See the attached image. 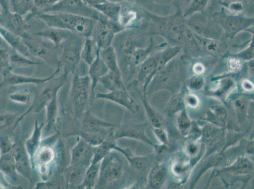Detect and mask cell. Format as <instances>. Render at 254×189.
<instances>
[{
    "label": "cell",
    "mask_w": 254,
    "mask_h": 189,
    "mask_svg": "<svg viewBox=\"0 0 254 189\" xmlns=\"http://www.w3.org/2000/svg\"><path fill=\"white\" fill-rule=\"evenodd\" d=\"M31 56L40 59L50 66L60 68L59 48L50 41L27 32L21 37Z\"/></svg>",
    "instance_id": "4"
},
{
    "label": "cell",
    "mask_w": 254,
    "mask_h": 189,
    "mask_svg": "<svg viewBox=\"0 0 254 189\" xmlns=\"http://www.w3.org/2000/svg\"><path fill=\"white\" fill-rule=\"evenodd\" d=\"M233 57H237V58L242 60V61H249L254 58V41H251L250 45L247 49H244L243 51L238 53L235 54Z\"/></svg>",
    "instance_id": "52"
},
{
    "label": "cell",
    "mask_w": 254,
    "mask_h": 189,
    "mask_svg": "<svg viewBox=\"0 0 254 189\" xmlns=\"http://www.w3.org/2000/svg\"><path fill=\"white\" fill-rule=\"evenodd\" d=\"M46 111V124L43 128V133L48 135L56 124L58 116L57 97L53 98L45 106Z\"/></svg>",
    "instance_id": "38"
},
{
    "label": "cell",
    "mask_w": 254,
    "mask_h": 189,
    "mask_svg": "<svg viewBox=\"0 0 254 189\" xmlns=\"http://www.w3.org/2000/svg\"><path fill=\"white\" fill-rule=\"evenodd\" d=\"M19 117L15 113H4L0 115V132L8 130L13 124L17 127Z\"/></svg>",
    "instance_id": "46"
},
{
    "label": "cell",
    "mask_w": 254,
    "mask_h": 189,
    "mask_svg": "<svg viewBox=\"0 0 254 189\" xmlns=\"http://www.w3.org/2000/svg\"><path fill=\"white\" fill-rule=\"evenodd\" d=\"M236 87V83L231 77H223L216 78L212 81L207 88L209 94L214 97L223 99L228 95Z\"/></svg>",
    "instance_id": "17"
},
{
    "label": "cell",
    "mask_w": 254,
    "mask_h": 189,
    "mask_svg": "<svg viewBox=\"0 0 254 189\" xmlns=\"http://www.w3.org/2000/svg\"><path fill=\"white\" fill-rule=\"evenodd\" d=\"M184 96H182V94H179L170 101V104L166 107V109L168 114L172 115L177 114L180 110L184 109Z\"/></svg>",
    "instance_id": "49"
},
{
    "label": "cell",
    "mask_w": 254,
    "mask_h": 189,
    "mask_svg": "<svg viewBox=\"0 0 254 189\" xmlns=\"http://www.w3.org/2000/svg\"><path fill=\"white\" fill-rule=\"evenodd\" d=\"M101 162L91 163L85 171L84 179L79 188L92 189H95L98 184Z\"/></svg>",
    "instance_id": "36"
},
{
    "label": "cell",
    "mask_w": 254,
    "mask_h": 189,
    "mask_svg": "<svg viewBox=\"0 0 254 189\" xmlns=\"http://www.w3.org/2000/svg\"><path fill=\"white\" fill-rule=\"evenodd\" d=\"M93 8L113 22L119 24V18L121 3H112L106 0L103 3L97 4Z\"/></svg>",
    "instance_id": "31"
},
{
    "label": "cell",
    "mask_w": 254,
    "mask_h": 189,
    "mask_svg": "<svg viewBox=\"0 0 254 189\" xmlns=\"http://www.w3.org/2000/svg\"><path fill=\"white\" fill-rule=\"evenodd\" d=\"M2 155H3V152H2L1 146H0V159H1Z\"/></svg>",
    "instance_id": "62"
},
{
    "label": "cell",
    "mask_w": 254,
    "mask_h": 189,
    "mask_svg": "<svg viewBox=\"0 0 254 189\" xmlns=\"http://www.w3.org/2000/svg\"><path fill=\"white\" fill-rule=\"evenodd\" d=\"M189 168V162L184 161H177L172 165V171L176 176L181 177L186 174Z\"/></svg>",
    "instance_id": "50"
},
{
    "label": "cell",
    "mask_w": 254,
    "mask_h": 189,
    "mask_svg": "<svg viewBox=\"0 0 254 189\" xmlns=\"http://www.w3.org/2000/svg\"><path fill=\"white\" fill-rule=\"evenodd\" d=\"M123 30L119 24L105 17L96 20L91 36L96 41L99 49H102L112 46L115 36Z\"/></svg>",
    "instance_id": "10"
},
{
    "label": "cell",
    "mask_w": 254,
    "mask_h": 189,
    "mask_svg": "<svg viewBox=\"0 0 254 189\" xmlns=\"http://www.w3.org/2000/svg\"><path fill=\"white\" fill-rule=\"evenodd\" d=\"M42 13H69L96 20L105 17L98 11L86 5L82 0H60L46 8Z\"/></svg>",
    "instance_id": "7"
},
{
    "label": "cell",
    "mask_w": 254,
    "mask_h": 189,
    "mask_svg": "<svg viewBox=\"0 0 254 189\" xmlns=\"http://www.w3.org/2000/svg\"><path fill=\"white\" fill-rule=\"evenodd\" d=\"M12 47L0 36V71L5 73L12 70L10 65V54Z\"/></svg>",
    "instance_id": "37"
},
{
    "label": "cell",
    "mask_w": 254,
    "mask_h": 189,
    "mask_svg": "<svg viewBox=\"0 0 254 189\" xmlns=\"http://www.w3.org/2000/svg\"><path fill=\"white\" fill-rule=\"evenodd\" d=\"M10 99L12 102L19 104L28 105L33 102L31 92L27 89L13 92L10 94Z\"/></svg>",
    "instance_id": "44"
},
{
    "label": "cell",
    "mask_w": 254,
    "mask_h": 189,
    "mask_svg": "<svg viewBox=\"0 0 254 189\" xmlns=\"http://www.w3.org/2000/svg\"><path fill=\"white\" fill-rule=\"evenodd\" d=\"M203 120L209 123L224 128L228 123V112L222 104L212 103Z\"/></svg>",
    "instance_id": "20"
},
{
    "label": "cell",
    "mask_w": 254,
    "mask_h": 189,
    "mask_svg": "<svg viewBox=\"0 0 254 189\" xmlns=\"http://www.w3.org/2000/svg\"><path fill=\"white\" fill-rule=\"evenodd\" d=\"M97 99H103L110 101L113 103L126 108L131 113L137 112L138 106L136 104L135 101L131 97L128 92L124 91H113L107 92V93H97L95 95Z\"/></svg>",
    "instance_id": "14"
},
{
    "label": "cell",
    "mask_w": 254,
    "mask_h": 189,
    "mask_svg": "<svg viewBox=\"0 0 254 189\" xmlns=\"http://www.w3.org/2000/svg\"><path fill=\"white\" fill-rule=\"evenodd\" d=\"M109 71L107 67L104 63L103 60L99 56V53L96 58L90 64L89 68V77L91 80L92 98L95 95V89L98 85L99 80Z\"/></svg>",
    "instance_id": "23"
},
{
    "label": "cell",
    "mask_w": 254,
    "mask_h": 189,
    "mask_svg": "<svg viewBox=\"0 0 254 189\" xmlns=\"http://www.w3.org/2000/svg\"><path fill=\"white\" fill-rule=\"evenodd\" d=\"M152 130H153V133L156 138L161 142V144L165 145V146H168L169 144L168 134L161 127H159V128L153 127Z\"/></svg>",
    "instance_id": "54"
},
{
    "label": "cell",
    "mask_w": 254,
    "mask_h": 189,
    "mask_svg": "<svg viewBox=\"0 0 254 189\" xmlns=\"http://www.w3.org/2000/svg\"><path fill=\"white\" fill-rule=\"evenodd\" d=\"M193 34L200 49L211 54H220L225 51V45L218 39L205 38V37L198 35L194 32Z\"/></svg>",
    "instance_id": "28"
},
{
    "label": "cell",
    "mask_w": 254,
    "mask_h": 189,
    "mask_svg": "<svg viewBox=\"0 0 254 189\" xmlns=\"http://www.w3.org/2000/svg\"><path fill=\"white\" fill-rule=\"evenodd\" d=\"M184 104L187 107H190L191 109H195L200 105V99L198 96L193 94H187L184 96Z\"/></svg>",
    "instance_id": "53"
},
{
    "label": "cell",
    "mask_w": 254,
    "mask_h": 189,
    "mask_svg": "<svg viewBox=\"0 0 254 189\" xmlns=\"http://www.w3.org/2000/svg\"><path fill=\"white\" fill-rule=\"evenodd\" d=\"M83 2L86 5L93 8L97 4H101L106 1V0H82Z\"/></svg>",
    "instance_id": "59"
},
{
    "label": "cell",
    "mask_w": 254,
    "mask_h": 189,
    "mask_svg": "<svg viewBox=\"0 0 254 189\" xmlns=\"http://www.w3.org/2000/svg\"><path fill=\"white\" fill-rule=\"evenodd\" d=\"M214 21L221 27L226 37L234 38L240 32L254 24V18L238 14H228L224 11L214 16Z\"/></svg>",
    "instance_id": "9"
},
{
    "label": "cell",
    "mask_w": 254,
    "mask_h": 189,
    "mask_svg": "<svg viewBox=\"0 0 254 189\" xmlns=\"http://www.w3.org/2000/svg\"><path fill=\"white\" fill-rule=\"evenodd\" d=\"M232 104L239 120L244 119L247 117L248 114L249 103L246 98L239 96L233 100Z\"/></svg>",
    "instance_id": "45"
},
{
    "label": "cell",
    "mask_w": 254,
    "mask_h": 189,
    "mask_svg": "<svg viewBox=\"0 0 254 189\" xmlns=\"http://www.w3.org/2000/svg\"><path fill=\"white\" fill-rule=\"evenodd\" d=\"M188 23L190 25L191 31L198 35L205 37V38L216 39L219 37L220 31H218L219 29L215 28V25L211 24L207 21L206 18L203 17L200 13L191 15Z\"/></svg>",
    "instance_id": "15"
},
{
    "label": "cell",
    "mask_w": 254,
    "mask_h": 189,
    "mask_svg": "<svg viewBox=\"0 0 254 189\" xmlns=\"http://www.w3.org/2000/svg\"><path fill=\"white\" fill-rule=\"evenodd\" d=\"M149 16L156 25L159 34L166 40L175 46H181L180 45L184 44L185 34L188 27L180 10L174 15L165 17L152 14H149Z\"/></svg>",
    "instance_id": "2"
},
{
    "label": "cell",
    "mask_w": 254,
    "mask_h": 189,
    "mask_svg": "<svg viewBox=\"0 0 254 189\" xmlns=\"http://www.w3.org/2000/svg\"><path fill=\"white\" fill-rule=\"evenodd\" d=\"M94 149L95 147L80 137L77 144L71 149L70 165L88 168L92 163Z\"/></svg>",
    "instance_id": "12"
},
{
    "label": "cell",
    "mask_w": 254,
    "mask_h": 189,
    "mask_svg": "<svg viewBox=\"0 0 254 189\" xmlns=\"http://www.w3.org/2000/svg\"><path fill=\"white\" fill-rule=\"evenodd\" d=\"M115 140L114 131L112 130L108 133L105 140L95 147L92 163L101 162L111 151H115V147L117 146Z\"/></svg>",
    "instance_id": "27"
},
{
    "label": "cell",
    "mask_w": 254,
    "mask_h": 189,
    "mask_svg": "<svg viewBox=\"0 0 254 189\" xmlns=\"http://www.w3.org/2000/svg\"><path fill=\"white\" fill-rule=\"evenodd\" d=\"M202 142L209 149H213L224 137V129L209 123L202 129Z\"/></svg>",
    "instance_id": "26"
},
{
    "label": "cell",
    "mask_w": 254,
    "mask_h": 189,
    "mask_svg": "<svg viewBox=\"0 0 254 189\" xmlns=\"http://www.w3.org/2000/svg\"><path fill=\"white\" fill-rule=\"evenodd\" d=\"M0 6L5 11H11L9 0H0Z\"/></svg>",
    "instance_id": "60"
},
{
    "label": "cell",
    "mask_w": 254,
    "mask_h": 189,
    "mask_svg": "<svg viewBox=\"0 0 254 189\" xmlns=\"http://www.w3.org/2000/svg\"><path fill=\"white\" fill-rule=\"evenodd\" d=\"M33 34L48 39L59 48L60 45L73 34V32L66 30L48 27L42 31L36 32Z\"/></svg>",
    "instance_id": "25"
},
{
    "label": "cell",
    "mask_w": 254,
    "mask_h": 189,
    "mask_svg": "<svg viewBox=\"0 0 254 189\" xmlns=\"http://www.w3.org/2000/svg\"><path fill=\"white\" fill-rule=\"evenodd\" d=\"M87 168L69 165L64 170V179L67 186L79 187Z\"/></svg>",
    "instance_id": "35"
},
{
    "label": "cell",
    "mask_w": 254,
    "mask_h": 189,
    "mask_svg": "<svg viewBox=\"0 0 254 189\" xmlns=\"http://www.w3.org/2000/svg\"><path fill=\"white\" fill-rule=\"evenodd\" d=\"M204 78L202 75H195L188 80L187 85L193 91H198L204 86Z\"/></svg>",
    "instance_id": "51"
},
{
    "label": "cell",
    "mask_w": 254,
    "mask_h": 189,
    "mask_svg": "<svg viewBox=\"0 0 254 189\" xmlns=\"http://www.w3.org/2000/svg\"><path fill=\"white\" fill-rule=\"evenodd\" d=\"M227 64L231 71H238L242 68V60L233 56L228 60Z\"/></svg>",
    "instance_id": "55"
},
{
    "label": "cell",
    "mask_w": 254,
    "mask_h": 189,
    "mask_svg": "<svg viewBox=\"0 0 254 189\" xmlns=\"http://www.w3.org/2000/svg\"><path fill=\"white\" fill-rule=\"evenodd\" d=\"M108 1L112 2V3H122L125 2H133V0H108Z\"/></svg>",
    "instance_id": "61"
},
{
    "label": "cell",
    "mask_w": 254,
    "mask_h": 189,
    "mask_svg": "<svg viewBox=\"0 0 254 189\" xmlns=\"http://www.w3.org/2000/svg\"><path fill=\"white\" fill-rule=\"evenodd\" d=\"M254 163L248 158L240 156L232 163L218 170L220 174L247 175L253 172Z\"/></svg>",
    "instance_id": "24"
},
{
    "label": "cell",
    "mask_w": 254,
    "mask_h": 189,
    "mask_svg": "<svg viewBox=\"0 0 254 189\" xmlns=\"http://www.w3.org/2000/svg\"><path fill=\"white\" fill-rule=\"evenodd\" d=\"M43 128L44 124H39L38 122L36 121L31 135L25 141L24 146L31 160V164L34 155L41 146Z\"/></svg>",
    "instance_id": "21"
},
{
    "label": "cell",
    "mask_w": 254,
    "mask_h": 189,
    "mask_svg": "<svg viewBox=\"0 0 254 189\" xmlns=\"http://www.w3.org/2000/svg\"><path fill=\"white\" fill-rule=\"evenodd\" d=\"M0 172L3 174L4 177H7L10 181H17L18 174L16 168L15 159L11 151L3 154L0 159Z\"/></svg>",
    "instance_id": "29"
},
{
    "label": "cell",
    "mask_w": 254,
    "mask_h": 189,
    "mask_svg": "<svg viewBox=\"0 0 254 189\" xmlns=\"http://www.w3.org/2000/svg\"><path fill=\"white\" fill-rule=\"evenodd\" d=\"M112 151L101 161L98 184L95 189L106 188L119 181L124 174L121 159Z\"/></svg>",
    "instance_id": "6"
},
{
    "label": "cell",
    "mask_w": 254,
    "mask_h": 189,
    "mask_svg": "<svg viewBox=\"0 0 254 189\" xmlns=\"http://www.w3.org/2000/svg\"><path fill=\"white\" fill-rule=\"evenodd\" d=\"M168 170L162 164L157 165L152 168L148 177V186L151 189H161L167 179Z\"/></svg>",
    "instance_id": "30"
},
{
    "label": "cell",
    "mask_w": 254,
    "mask_h": 189,
    "mask_svg": "<svg viewBox=\"0 0 254 189\" xmlns=\"http://www.w3.org/2000/svg\"><path fill=\"white\" fill-rule=\"evenodd\" d=\"M99 82L109 91H127L122 76L118 75L112 71H108L105 75L99 80Z\"/></svg>",
    "instance_id": "34"
},
{
    "label": "cell",
    "mask_w": 254,
    "mask_h": 189,
    "mask_svg": "<svg viewBox=\"0 0 254 189\" xmlns=\"http://www.w3.org/2000/svg\"><path fill=\"white\" fill-rule=\"evenodd\" d=\"M11 12L28 17L34 8V0H9Z\"/></svg>",
    "instance_id": "39"
},
{
    "label": "cell",
    "mask_w": 254,
    "mask_h": 189,
    "mask_svg": "<svg viewBox=\"0 0 254 189\" xmlns=\"http://www.w3.org/2000/svg\"><path fill=\"white\" fill-rule=\"evenodd\" d=\"M99 50L100 49L94 39L91 36L87 37L85 38L80 54L82 61L89 66L98 56Z\"/></svg>",
    "instance_id": "32"
},
{
    "label": "cell",
    "mask_w": 254,
    "mask_h": 189,
    "mask_svg": "<svg viewBox=\"0 0 254 189\" xmlns=\"http://www.w3.org/2000/svg\"><path fill=\"white\" fill-rule=\"evenodd\" d=\"M48 27H55L78 34L84 38L91 36L96 20L64 13H41L34 16Z\"/></svg>",
    "instance_id": "1"
},
{
    "label": "cell",
    "mask_w": 254,
    "mask_h": 189,
    "mask_svg": "<svg viewBox=\"0 0 254 189\" xmlns=\"http://www.w3.org/2000/svg\"><path fill=\"white\" fill-rule=\"evenodd\" d=\"M10 61L11 69L34 66L38 64L37 62L29 59V57H25L16 51L13 48L11 51Z\"/></svg>",
    "instance_id": "42"
},
{
    "label": "cell",
    "mask_w": 254,
    "mask_h": 189,
    "mask_svg": "<svg viewBox=\"0 0 254 189\" xmlns=\"http://www.w3.org/2000/svg\"><path fill=\"white\" fill-rule=\"evenodd\" d=\"M114 137L115 140L126 137L142 141L151 146L153 148L156 145L152 142V141L145 134V128L143 125L126 126L120 128L116 131V132H114Z\"/></svg>",
    "instance_id": "19"
},
{
    "label": "cell",
    "mask_w": 254,
    "mask_h": 189,
    "mask_svg": "<svg viewBox=\"0 0 254 189\" xmlns=\"http://www.w3.org/2000/svg\"><path fill=\"white\" fill-rule=\"evenodd\" d=\"M192 70L195 75H202L205 72V67L201 63H197L193 65Z\"/></svg>",
    "instance_id": "56"
},
{
    "label": "cell",
    "mask_w": 254,
    "mask_h": 189,
    "mask_svg": "<svg viewBox=\"0 0 254 189\" xmlns=\"http://www.w3.org/2000/svg\"><path fill=\"white\" fill-rule=\"evenodd\" d=\"M132 2H125L121 3L119 24L124 29H131L132 25L137 22L138 18V12L133 7Z\"/></svg>",
    "instance_id": "22"
},
{
    "label": "cell",
    "mask_w": 254,
    "mask_h": 189,
    "mask_svg": "<svg viewBox=\"0 0 254 189\" xmlns=\"http://www.w3.org/2000/svg\"><path fill=\"white\" fill-rule=\"evenodd\" d=\"M209 0H190V3L185 10L184 18H189L196 13H202L208 4Z\"/></svg>",
    "instance_id": "43"
},
{
    "label": "cell",
    "mask_w": 254,
    "mask_h": 189,
    "mask_svg": "<svg viewBox=\"0 0 254 189\" xmlns=\"http://www.w3.org/2000/svg\"><path fill=\"white\" fill-rule=\"evenodd\" d=\"M84 37L73 33L59 47L60 68L63 73L73 75L81 61V50Z\"/></svg>",
    "instance_id": "3"
},
{
    "label": "cell",
    "mask_w": 254,
    "mask_h": 189,
    "mask_svg": "<svg viewBox=\"0 0 254 189\" xmlns=\"http://www.w3.org/2000/svg\"><path fill=\"white\" fill-rule=\"evenodd\" d=\"M242 87L244 91L252 92L254 91V84L250 80L245 79L242 81Z\"/></svg>",
    "instance_id": "57"
},
{
    "label": "cell",
    "mask_w": 254,
    "mask_h": 189,
    "mask_svg": "<svg viewBox=\"0 0 254 189\" xmlns=\"http://www.w3.org/2000/svg\"><path fill=\"white\" fill-rule=\"evenodd\" d=\"M73 75L70 90L71 103L75 118L78 120L87 111L90 95H91V80L88 75H80L78 70Z\"/></svg>",
    "instance_id": "5"
},
{
    "label": "cell",
    "mask_w": 254,
    "mask_h": 189,
    "mask_svg": "<svg viewBox=\"0 0 254 189\" xmlns=\"http://www.w3.org/2000/svg\"><path fill=\"white\" fill-rule=\"evenodd\" d=\"M81 124V132L84 133H109L114 126L99 119L87 110L84 113Z\"/></svg>",
    "instance_id": "16"
},
{
    "label": "cell",
    "mask_w": 254,
    "mask_h": 189,
    "mask_svg": "<svg viewBox=\"0 0 254 189\" xmlns=\"http://www.w3.org/2000/svg\"><path fill=\"white\" fill-rule=\"evenodd\" d=\"M149 1L159 5H170L176 3L177 0H149Z\"/></svg>",
    "instance_id": "58"
},
{
    "label": "cell",
    "mask_w": 254,
    "mask_h": 189,
    "mask_svg": "<svg viewBox=\"0 0 254 189\" xmlns=\"http://www.w3.org/2000/svg\"><path fill=\"white\" fill-rule=\"evenodd\" d=\"M99 56L103 60L108 70L118 75L122 76L119 63H118L117 54L112 46L105 49H100Z\"/></svg>",
    "instance_id": "33"
},
{
    "label": "cell",
    "mask_w": 254,
    "mask_h": 189,
    "mask_svg": "<svg viewBox=\"0 0 254 189\" xmlns=\"http://www.w3.org/2000/svg\"><path fill=\"white\" fill-rule=\"evenodd\" d=\"M56 166V152L53 146L41 145L32 161L34 170H36L44 181L49 179L53 166Z\"/></svg>",
    "instance_id": "11"
},
{
    "label": "cell",
    "mask_w": 254,
    "mask_h": 189,
    "mask_svg": "<svg viewBox=\"0 0 254 189\" xmlns=\"http://www.w3.org/2000/svg\"><path fill=\"white\" fill-rule=\"evenodd\" d=\"M127 160L133 168L141 172L146 169L151 161V159L148 156H135L133 154L130 157L127 158Z\"/></svg>",
    "instance_id": "47"
},
{
    "label": "cell",
    "mask_w": 254,
    "mask_h": 189,
    "mask_svg": "<svg viewBox=\"0 0 254 189\" xmlns=\"http://www.w3.org/2000/svg\"><path fill=\"white\" fill-rule=\"evenodd\" d=\"M57 75L48 82V85L43 88L40 94L33 101L31 107L27 110L26 112L19 117L18 120L20 122L29 112L41 111L43 108L45 107L48 102L52 100L53 98L57 97V94L59 93L60 88L63 86L68 77V75L63 73L62 75Z\"/></svg>",
    "instance_id": "8"
},
{
    "label": "cell",
    "mask_w": 254,
    "mask_h": 189,
    "mask_svg": "<svg viewBox=\"0 0 254 189\" xmlns=\"http://www.w3.org/2000/svg\"><path fill=\"white\" fill-rule=\"evenodd\" d=\"M11 152L15 159L18 174L21 175L29 181H32V172L34 169L24 145L21 142H15Z\"/></svg>",
    "instance_id": "13"
},
{
    "label": "cell",
    "mask_w": 254,
    "mask_h": 189,
    "mask_svg": "<svg viewBox=\"0 0 254 189\" xmlns=\"http://www.w3.org/2000/svg\"><path fill=\"white\" fill-rule=\"evenodd\" d=\"M60 70L61 69L58 68L56 71L49 77L41 78L18 75V74L13 73L12 71H10L3 73V83L4 84L10 85L45 84L57 76L60 73Z\"/></svg>",
    "instance_id": "18"
},
{
    "label": "cell",
    "mask_w": 254,
    "mask_h": 189,
    "mask_svg": "<svg viewBox=\"0 0 254 189\" xmlns=\"http://www.w3.org/2000/svg\"><path fill=\"white\" fill-rule=\"evenodd\" d=\"M139 95L140 98H141L143 105H144L147 117L151 121L152 126L155 127V128H159V127L162 126L164 123L163 116L150 104L148 101H147L145 94L139 93Z\"/></svg>",
    "instance_id": "40"
},
{
    "label": "cell",
    "mask_w": 254,
    "mask_h": 189,
    "mask_svg": "<svg viewBox=\"0 0 254 189\" xmlns=\"http://www.w3.org/2000/svg\"><path fill=\"white\" fill-rule=\"evenodd\" d=\"M192 124V121H191L185 108L178 112L177 125L178 130L182 135L186 136L190 132Z\"/></svg>",
    "instance_id": "41"
},
{
    "label": "cell",
    "mask_w": 254,
    "mask_h": 189,
    "mask_svg": "<svg viewBox=\"0 0 254 189\" xmlns=\"http://www.w3.org/2000/svg\"><path fill=\"white\" fill-rule=\"evenodd\" d=\"M202 149L201 142L192 140L187 142L185 146V152L189 157L195 158L200 154Z\"/></svg>",
    "instance_id": "48"
}]
</instances>
